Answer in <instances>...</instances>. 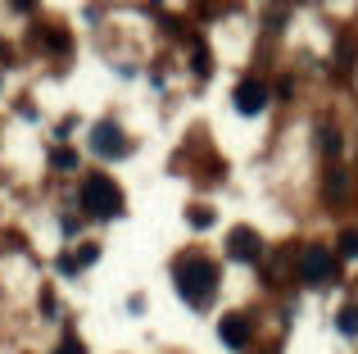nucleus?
<instances>
[{
	"label": "nucleus",
	"mask_w": 358,
	"mask_h": 354,
	"mask_svg": "<svg viewBox=\"0 0 358 354\" xmlns=\"http://www.w3.org/2000/svg\"><path fill=\"white\" fill-rule=\"evenodd\" d=\"M336 255H341V259H358V232H354V227L341 232V241H336Z\"/></svg>",
	"instance_id": "obj_9"
},
{
	"label": "nucleus",
	"mask_w": 358,
	"mask_h": 354,
	"mask_svg": "<svg viewBox=\"0 0 358 354\" xmlns=\"http://www.w3.org/2000/svg\"><path fill=\"white\" fill-rule=\"evenodd\" d=\"M263 105H268V87L259 78H245L236 87V109L241 114H263Z\"/></svg>",
	"instance_id": "obj_7"
},
{
	"label": "nucleus",
	"mask_w": 358,
	"mask_h": 354,
	"mask_svg": "<svg viewBox=\"0 0 358 354\" xmlns=\"http://www.w3.org/2000/svg\"><path fill=\"white\" fill-rule=\"evenodd\" d=\"M14 5H18V9H32V0H14Z\"/></svg>",
	"instance_id": "obj_15"
},
{
	"label": "nucleus",
	"mask_w": 358,
	"mask_h": 354,
	"mask_svg": "<svg viewBox=\"0 0 358 354\" xmlns=\"http://www.w3.org/2000/svg\"><path fill=\"white\" fill-rule=\"evenodd\" d=\"M5 55H9V45H0V59H5Z\"/></svg>",
	"instance_id": "obj_16"
},
{
	"label": "nucleus",
	"mask_w": 358,
	"mask_h": 354,
	"mask_svg": "<svg viewBox=\"0 0 358 354\" xmlns=\"http://www.w3.org/2000/svg\"><path fill=\"white\" fill-rule=\"evenodd\" d=\"M91 146H96V155H105V160H118V155H127V136H122L118 123H100L96 132H91Z\"/></svg>",
	"instance_id": "obj_5"
},
{
	"label": "nucleus",
	"mask_w": 358,
	"mask_h": 354,
	"mask_svg": "<svg viewBox=\"0 0 358 354\" xmlns=\"http://www.w3.org/2000/svg\"><path fill=\"white\" fill-rule=\"evenodd\" d=\"M227 255L231 259H241V264H254V259L263 255V241H259V232H250V227H236L227 236Z\"/></svg>",
	"instance_id": "obj_6"
},
{
	"label": "nucleus",
	"mask_w": 358,
	"mask_h": 354,
	"mask_svg": "<svg viewBox=\"0 0 358 354\" xmlns=\"http://www.w3.org/2000/svg\"><path fill=\"white\" fill-rule=\"evenodd\" d=\"M55 169H78V155H73V150H59V155H55Z\"/></svg>",
	"instance_id": "obj_12"
},
{
	"label": "nucleus",
	"mask_w": 358,
	"mask_h": 354,
	"mask_svg": "<svg viewBox=\"0 0 358 354\" xmlns=\"http://www.w3.org/2000/svg\"><path fill=\"white\" fill-rule=\"evenodd\" d=\"M299 277H304L308 286H327L336 282V255L322 246H308L304 255H299Z\"/></svg>",
	"instance_id": "obj_3"
},
{
	"label": "nucleus",
	"mask_w": 358,
	"mask_h": 354,
	"mask_svg": "<svg viewBox=\"0 0 358 354\" xmlns=\"http://www.w3.org/2000/svg\"><path fill=\"white\" fill-rule=\"evenodd\" d=\"M78 204L91 218H118L122 213V186L105 173H87L82 177V191H78Z\"/></svg>",
	"instance_id": "obj_2"
},
{
	"label": "nucleus",
	"mask_w": 358,
	"mask_h": 354,
	"mask_svg": "<svg viewBox=\"0 0 358 354\" xmlns=\"http://www.w3.org/2000/svg\"><path fill=\"white\" fill-rule=\"evenodd\" d=\"M336 327H341L345 337H358V304H350V309H341V318H336Z\"/></svg>",
	"instance_id": "obj_10"
},
{
	"label": "nucleus",
	"mask_w": 358,
	"mask_h": 354,
	"mask_svg": "<svg viewBox=\"0 0 358 354\" xmlns=\"http://www.w3.org/2000/svg\"><path fill=\"white\" fill-rule=\"evenodd\" d=\"M173 286H177V295H182L186 304L204 309V304L213 300V291H218V268H213V259H204V255H182L173 264Z\"/></svg>",
	"instance_id": "obj_1"
},
{
	"label": "nucleus",
	"mask_w": 358,
	"mask_h": 354,
	"mask_svg": "<svg viewBox=\"0 0 358 354\" xmlns=\"http://www.w3.org/2000/svg\"><path fill=\"white\" fill-rule=\"evenodd\" d=\"M96 255H100L96 246H82L78 255H64V259H59V268H64V273H82V268H87V264H91Z\"/></svg>",
	"instance_id": "obj_8"
},
{
	"label": "nucleus",
	"mask_w": 358,
	"mask_h": 354,
	"mask_svg": "<svg viewBox=\"0 0 358 354\" xmlns=\"http://www.w3.org/2000/svg\"><path fill=\"white\" fill-rule=\"evenodd\" d=\"M59 354H82V346H78V341L69 337V341H64V346H59Z\"/></svg>",
	"instance_id": "obj_14"
},
{
	"label": "nucleus",
	"mask_w": 358,
	"mask_h": 354,
	"mask_svg": "<svg viewBox=\"0 0 358 354\" xmlns=\"http://www.w3.org/2000/svg\"><path fill=\"white\" fill-rule=\"evenodd\" d=\"M327 200H331V204L345 200V177L341 173H331V182H327Z\"/></svg>",
	"instance_id": "obj_11"
},
{
	"label": "nucleus",
	"mask_w": 358,
	"mask_h": 354,
	"mask_svg": "<svg viewBox=\"0 0 358 354\" xmlns=\"http://www.w3.org/2000/svg\"><path fill=\"white\" fill-rule=\"evenodd\" d=\"M250 318H245V313H222V323H218V341L227 350H245L250 346Z\"/></svg>",
	"instance_id": "obj_4"
},
{
	"label": "nucleus",
	"mask_w": 358,
	"mask_h": 354,
	"mask_svg": "<svg viewBox=\"0 0 358 354\" xmlns=\"http://www.w3.org/2000/svg\"><path fill=\"white\" fill-rule=\"evenodd\" d=\"M191 222H195V227H209L213 213H209V209H191Z\"/></svg>",
	"instance_id": "obj_13"
}]
</instances>
